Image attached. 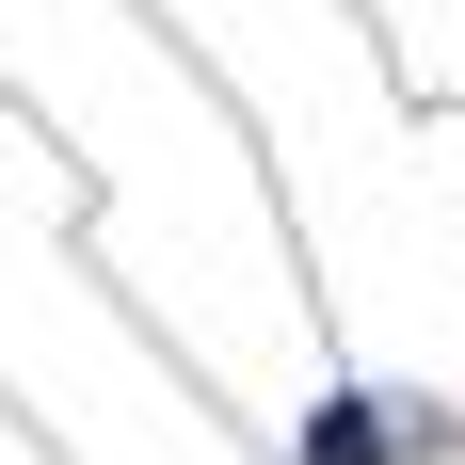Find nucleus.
Segmentation results:
<instances>
[{"instance_id": "f257e3e1", "label": "nucleus", "mask_w": 465, "mask_h": 465, "mask_svg": "<svg viewBox=\"0 0 465 465\" xmlns=\"http://www.w3.org/2000/svg\"><path fill=\"white\" fill-rule=\"evenodd\" d=\"M450 450H465V418L433 385H322L289 433V465H450Z\"/></svg>"}]
</instances>
